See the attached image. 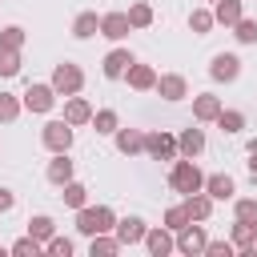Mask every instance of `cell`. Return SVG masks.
Returning <instances> with one entry per match:
<instances>
[{"mask_svg": "<svg viewBox=\"0 0 257 257\" xmlns=\"http://www.w3.org/2000/svg\"><path fill=\"white\" fill-rule=\"evenodd\" d=\"M169 185L177 189V193H201L205 189V173L197 169V161H189V157H177L173 161V169H169Z\"/></svg>", "mask_w": 257, "mask_h": 257, "instance_id": "cell-1", "label": "cell"}, {"mask_svg": "<svg viewBox=\"0 0 257 257\" xmlns=\"http://www.w3.org/2000/svg\"><path fill=\"white\" fill-rule=\"evenodd\" d=\"M52 88H56L60 96H76V92L84 88V72H80V64H72V60L56 64V68H52Z\"/></svg>", "mask_w": 257, "mask_h": 257, "instance_id": "cell-2", "label": "cell"}, {"mask_svg": "<svg viewBox=\"0 0 257 257\" xmlns=\"http://www.w3.org/2000/svg\"><path fill=\"white\" fill-rule=\"evenodd\" d=\"M145 153H149L153 161H177V157H181V153H177V137L165 133V128L145 133Z\"/></svg>", "mask_w": 257, "mask_h": 257, "instance_id": "cell-3", "label": "cell"}, {"mask_svg": "<svg viewBox=\"0 0 257 257\" xmlns=\"http://www.w3.org/2000/svg\"><path fill=\"white\" fill-rule=\"evenodd\" d=\"M40 141H44L48 153H68L72 149V124L68 120H48L44 133H40Z\"/></svg>", "mask_w": 257, "mask_h": 257, "instance_id": "cell-4", "label": "cell"}, {"mask_svg": "<svg viewBox=\"0 0 257 257\" xmlns=\"http://www.w3.org/2000/svg\"><path fill=\"white\" fill-rule=\"evenodd\" d=\"M56 96H60V92H56L52 80H48V84H28V92H24L20 100H24L28 112H48V108L56 104Z\"/></svg>", "mask_w": 257, "mask_h": 257, "instance_id": "cell-5", "label": "cell"}, {"mask_svg": "<svg viewBox=\"0 0 257 257\" xmlns=\"http://www.w3.org/2000/svg\"><path fill=\"white\" fill-rule=\"evenodd\" d=\"M145 249H149L153 257H169V253L177 249V233H173L169 225H161V229H149V233H145Z\"/></svg>", "mask_w": 257, "mask_h": 257, "instance_id": "cell-6", "label": "cell"}, {"mask_svg": "<svg viewBox=\"0 0 257 257\" xmlns=\"http://www.w3.org/2000/svg\"><path fill=\"white\" fill-rule=\"evenodd\" d=\"M209 76L229 84V80H237V76H241V60H237L233 52H217V56L209 60Z\"/></svg>", "mask_w": 257, "mask_h": 257, "instance_id": "cell-7", "label": "cell"}, {"mask_svg": "<svg viewBox=\"0 0 257 257\" xmlns=\"http://www.w3.org/2000/svg\"><path fill=\"white\" fill-rule=\"evenodd\" d=\"M205 245H209V237H205V229L201 225H185L181 233H177V249L185 253V257H193V253H205Z\"/></svg>", "mask_w": 257, "mask_h": 257, "instance_id": "cell-8", "label": "cell"}, {"mask_svg": "<svg viewBox=\"0 0 257 257\" xmlns=\"http://www.w3.org/2000/svg\"><path fill=\"white\" fill-rule=\"evenodd\" d=\"M128 32H133L128 12H104V16H100V36H108V40H124Z\"/></svg>", "mask_w": 257, "mask_h": 257, "instance_id": "cell-9", "label": "cell"}, {"mask_svg": "<svg viewBox=\"0 0 257 257\" xmlns=\"http://www.w3.org/2000/svg\"><path fill=\"white\" fill-rule=\"evenodd\" d=\"M157 92L165 100H185L189 96V80L181 72H165V76H157Z\"/></svg>", "mask_w": 257, "mask_h": 257, "instance_id": "cell-10", "label": "cell"}, {"mask_svg": "<svg viewBox=\"0 0 257 257\" xmlns=\"http://www.w3.org/2000/svg\"><path fill=\"white\" fill-rule=\"evenodd\" d=\"M124 80H128V88H137V92H145V88H157V68L153 64H128V72H124Z\"/></svg>", "mask_w": 257, "mask_h": 257, "instance_id": "cell-11", "label": "cell"}, {"mask_svg": "<svg viewBox=\"0 0 257 257\" xmlns=\"http://www.w3.org/2000/svg\"><path fill=\"white\" fill-rule=\"evenodd\" d=\"M217 116H221V100H217L213 92H197V96H193V120L209 124V120H217Z\"/></svg>", "mask_w": 257, "mask_h": 257, "instance_id": "cell-12", "label": "cell"}, {"mask_svg": "<svg viewBox=\"0 0 257 257\" xmlns=\"http://www.w3.org/2000/svg\"><path fill=\"white\" fill-rule=\"evenodd\" d=\"M116 241L120 245H137V241H145V233H149V225L141 221V217H124V221H116Z\"/></svg>", "mask_w": 257, "mask_h": 257, "instance_id": "cell-13", "label": "cell"}, {"mask_svg": "<svg viewBox=\"0 0 257 257\" xmlns=\"http://www.w3.org/2000/svg\"><path fill=\"white\" fill-rule=\"evenodd\" d=\"M128 64H133V52H128V48H112V52L104 56L100 72H104L108 80H116V76H124V72H128Z\"/></svg>", "mask_w": 257, "mask_h": 257, "instance_id": "cell-14", "label": "cell"}, {"mask_svg": "<svg viewBox=\"0 0 257 257\" xmlns=\"http://www.w3.org/2000/svg\"><path fill=\"white\" fill-rule=\"evenodd\" d=\"M64 120H68L72 128L88 124V120H92V104H88L84 96H68V100H64Z\"/></svg>", "mask_w": 257, "mask_h": 257, "instance_id": "cell-15", "label": "cell"}, {"mask_svg": "<svg viewBox=\"0 0 257 257\" xmlns=\"http://www.w3.org/2000/svg\"><path fill=\"white\" fill-rule=\"evenodd\" d=\"M44 177L52 181V185H68L72 181V161H68V153H52V161H48V169H44Z\"/></svg>", "mask_w": 257, "mask_h": 257, "instance_id": "cell-16", "label": "cell"}, {"mask_svg": "<svg viewBox=\"0 0 257 257\" xmlns=\"http://www.w3.org/2000/svg\"><path fill=\"white\" fill-rule=\"evenodd\" d=\"M205 193H209L213 201H233L237 185H233V177H229V173H213V177H205Z\"/></svg>", "mask_w": 257, "mask_h": 257, "instance_id": "cell-17", "label": "cell"}, {"mask_svg": "<svg viewBox=\"0 0 257 257\" xmlns=\"http://www.w3.org/2000/svg\"><path fill=\"white\" fill-rule=\"evenodd\" d=\"M201 149H205V133H201V128H185V133L177 137V153H181V157L197 161V157H201Z\"/></svg>", "mask_w": 257, "mask_h": 257, "instance_id": "cell-18", "label": "cell"}, {"mask_svg": "<svg viewBox=\"0 0 257 257\" xmlns=\"http://www.w3.org/2000/svg\"><path fill=\"white\" fill-rule=\"evenodd\" d=\"M112 137H116V149H120L124 157H133V153H145V133H141V128H116Z\"/></svg>", "mask_w": 257, "mask_h": 257, "instance_id": "cell-19", "label": "cell"}, {"mask_svg": "<svg viewBox=\"0 0 257 257\" xmlns=\"http://www.w3.org/2000/svg\"><path fill=\"white\" fill-rule=\"evenodd\" d=\"M185 209H189L193 221H209V217H213V197H209L205 189H201V193H189V197H185Z\"/></svg>", "mask_w": 257, "mask_h": 257, "instance_id": "cell-20", "label": "cell"}, {"mask_svg": "<svg viewBox=\"0 0 257 257\" xmlns=\"http://www.w3.org/2000/svg\"><path fill=\"white\" fill-rule=\"evenodd\" d=\"M124 245L116 241V233H92L88 237V253L92 257H112V253H120Z\"/></svg>", "mask_w": 257, "mask_h": 257, "instance_id": "cell-21", "label": "cell"}, {"mask_svg": "<svg viewBox=\"0 0 257 257\" xmlns=\"http://www.w3.org/2000/svg\"><path fill=\"white\" fill-rule=\"evenodd\" d=\"M253 241H257V225H249V221H237L233 225V249L237 253H253Z\"/></svg>", "mask_w": 257, "mask_h": 257, "instance_id": "cell-22", "label": "cell"}, {"mask_svg": "<svg viewBox=\"0 0 257 257\" xmlns=\"http://www.w3.org/2000/svg\"><path fill=\"white\" fill-rule=\"evenodd\" d=\"M100 32V16L96 12H80L76 20H72V36L76 40H88V36H96Z\"/></svg>", "mask_w": 257, "mask_h": 257, "instance_id": "cell-23", "label": "cell"}, {"mask_svg": "<svg viewBox=\"0 0 257 257\" xmlns=\"http://www.w3.org/2000/svg\"><path fill=\"white\" fill-rule=\"evenodd\" d=\"M213 16H217V24H225V28H233V24L241 20V0H217V8H213Z\"/></svg>", "mask_w": 257, "mask_h": 257, "instance_id": "cell-24", "label": "cell"}, {"mask_svg": "<svg viewBox=\"0 0 257 257\" xmlns=\"http://www.w3.org/2000/svg\"><path fill=\"white\" fill-rule=\"evenodd\" d=\"M92 128H96L100 137H112V133L120 128V116H116L112 108H100V112H92Z\"/></svg>", "mask_w": 257, "mask_h": 257, "instance_id": "cell-25", "label": "cell"}, {"mask_svg": "<svg viewBox=\"0 0 257 257\" xmlns=\"http://www.w3.org/2000/svg\"><path fill=\"white\" fill-rule=\"evenodd\" d=\"M28 233H32V237H36V241H44V245H48V241H52V237H56V221H52V217H44V213H40V217H32V221H28Z\"/></svg>", "mask_w": 257, "mask_h": 257, "instance_id": "cell-26", "label": "cell"}, {"mask_svg": "<svg viewBox=\"0 0 257 257\" xmlns=\"http://www.w3.org/2000/svg\"><path fill=\"white\" fill-rule=\"evenodd\" d=\"M217 128H221V133H229V137H233V133H241V128H245V112H237V108H221Z\"/></svg>", "mask_w": 257, "mask_h": 257, "instance_id": "cell-27", "label": "cell"}, {"mask_svg": "<svg viewBox=\"0 0 257 257\" xmlns=\"http://www.w3.org/2000/svg\"><path fill=\"white\" fill-rule=\"evenodd\" d=\"M60 197H64V205H68V209H84V205H88V189H84L80 181H68Z\"/></svg>", "mask_w": 257, "mask_h": 257, "instance_id": "cell-28", "label": "cell"}, {"mask_svg": "<svg viewBox=\"0 0 257 257\" xmlns=\"http://www.w3.org/2000/svg\"><path fill=\"white\" fill-rule=\"evenodd\" d=\"M128 24H133V28H149V24H153V4H145V0L128 4Z\"/></svg>", "mask_w": 257, "mask_h": 257, "instance_id": "cell-29", "label": "cell"}, {"mask_svg": "<svg viewBox=\"0 0 257 257\" xmlns=\"http://www.w3.org/2000/svg\"><path fill=\"white\" fill-rule=\"evenodd\" d=\"M213 24H217V16H213L209 8H193V12H189V28H193L197 36H205Z\"/></svg>", "mask_w": 257, "mask_h": 257, "instance_id": "cell-30", "label": "cell"}, {"mask_svg": "<svg viewBox=\"0 0 257 257\" xmlns=\"http://www.w3.org/2000/svg\"><path fill=\"white\" fill-rule=\"evenodd\" d=\"M20 108H24V100H20V96L0 92V120H4V124H12V120L20 116Z\"/></svg>", "mask_w": 257, "mask_h": 257, "instance_id": "cell-31", "label": "cell"}, {"mask_svg": "<svg viewBox=\"0 0 257 257\" xmlns=\"http://www.w3.org/2000/svg\"><path fill=\"white\" fill-rule=\"evenodd\" d=\"M189 221H193V217H189V209H185V201H181V205H173V209H165V225H169L173 233H181V229H185Z\"/></svg>", "mask_w": 257, "mask_h": 257, "instance_id": "cell-32", "label": "cell"}, {"mask_svg": "<svg viewBox=\"0 0 257 257\" xmlns=\"http://www.w3.org/2000/svg\"><path fill=\"white\" fill-rule=\"evenodd\" d=\"M16 72H20V48L0 44V76H16Z\"/></svg>", "mask_w": 257, "mask_h": 257, "instance_id": "cell-33", "label": "cell"}, {"mask_svg": "<svg viewBox=\"0 0 257 257\" xmlns=\"http://www.w3.org/2000/svg\"><path fill=\"white\" fill-rule=\"evenodd\" d=\"M233 36H237L241 44H257V20H249V16H241V20L233 24Z\"/></svg>", "mask_w": 257, "mask_h": 257, "instance_id": "cell-34", "label": "cell"}, {"mask_svg": "<svg viewBox=\"0 0 257 257\" xmlns=\"http://www.w3.org/2000/svg\"><path fill=\"white\" fill-rule=\"evenodd\" d=\"M233 213H237V221H249V225H257V197H237Z\"/></svg>", "mask_w": 257, "mask_h": 257, "instance_id": "cell-35", "label": "cell"}, {"mask_svg": "<svg viewBox=\"0 0 257 257\" xmlns=\"http://www.w3.org/2000/svg\"><path fill=\"white\" fill-rule=\"evenodd\" d=\"M40 249H44V241H36L32 233H28V237H20V241H12V253H16V257H28V253L36 257Z\"/></svg>", "mask_w": 257, "mask_h": 257, "instance_id": "cell-36", "label": "cell"}, {"mask_svg": "<svg viewBox=\"0 0 257 257\" xmlns=\"http://www.w3.org/2000/svg\"><path fill=\"white\" fill-rule=\"evenodd\" d=\"M0 44H4V48H20V44H24V28H20V24L0 28Z\"/></svg>", "mask_w": 257, "mask_h": 257, "instance_id": "cell-37", "label": "cell"}, {"mask_svg": "<svg viewBox=\"0 0 257 257\" xmlns=\"http://www.w3.org/2000/svg\"><path fill=\"white\" fill-rule=\"evenodd\" d=\"M44 249H48L52 257H72V241H68V237H52Z\"/></svg>", "mask_w": 257, "mask_h": 257, "instance_id": "cell-38", "label": "cell"}, {"mask_svg": "<svg viewBox=\"0 0 257 257\" xmlns=\"http://www.w3.org/2000/svg\"><path fill=\"white\" fill-rule=\"evenodd\" d=\"M205 253H209V257H233L237 249H233V241H209Z\"/></svg>", "mask_w": 257, "mask_h": 257, "instance_id": "cell-39", "label": "cell"}, {"mask_svg": "<svg viewBox=\"0 0 257 257\" xmlns=\"http://www.w3.org/2000/svg\"><path fill=\"white\" fill-rule=\"evenodd\" d=\"M12 205H16V197H12V189H4V185H0V213H8Z\"/></svg>", "mask_w": 257, "mask_h": 257, "instance_id": "cell-40", "label": "cell"}, {"mask_svg": "<svg viewBox=\"0 0 257 257\" xmlns=\"http://www.w3.org/2000/svg\"><path fill=\"white\" fill-rule=\"evenodd\" d=\"M249 177H253V181H257V149H253V153H249Z\"/></svg>", "mask_w": 257, "mask_h": 257, "instance_id": "cell-41", "label": "cell"}, {"mask_svg": "<svg viewBox=\"0 0 257 257\" xmlns=\"http://www.w3.org/2000/svg\"><path fill=\"white\" fill-rule=\"evenodd\" d=\"M253 253H257V241H253Z\"/></svg>", "mask_w": 257, "mask_h": 257, "instance_id": "cell-42", "label": "cell"}, {"mask_svg": "<svg viewBox=\"0 0 257 257\" xmlns=\"http://www.w3.org/2000/svg\"><path fill=\"white\" fill-rule=\"evenodd\" d=\"M213 4H217V0H213Z\"/></svg>", "mask_w": 257, "mask_h": 257, "instance_id": "cell-43", "label": "cell"}]
</instances>
